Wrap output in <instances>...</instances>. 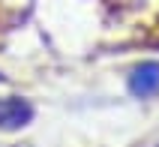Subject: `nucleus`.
<instances>
[{
	"label": "nucleus",
	"instance_id": "obj_1",
	"mask_svg": "<svg viewBox=\"0 0 159 147\" xmlns=\"http://www.w3.org/2000/svg\"><path fill=\"white\" fill-rule=\"evenodd\" d=\"M33 120V105L27 99H18V96H6L0 99V129H21Z\"/></svg>",
	"mask_w": 159,
	"mask_h": 147
},
{
	"label": "nucleus",
	"instance_id": "obj_2",
	"mask_svg": "<svg viewBox=\"0 0 159 147\" xmlns=\"http://www.w3.org/2000/svg\"><path fill=\"white\" fill-rule=\"evenodd\" d=\"M129 93L138 96V99H147V96L159 93V63L147 60L141 66H135L132 75H129Z\"/></svg>",
	"mask_w": 159,
	"mask_h": 147
}]
</instances>
